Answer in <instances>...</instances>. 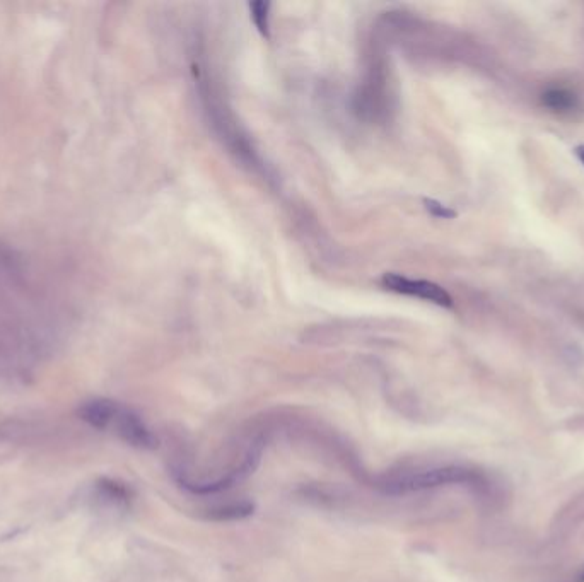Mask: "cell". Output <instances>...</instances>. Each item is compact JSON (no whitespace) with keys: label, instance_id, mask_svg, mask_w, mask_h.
<instances>
[{"label":"cell","instance_id":"obj_4","mask_svg":"<svg viewBox=\"0 0 584 582\" xmlns=\"http://www.w3.org/2000/svg\"><path fill=\"white\" fill-rule=\"evenodd\" d=\"M118 403L111 400H91L79 408V415L84 422L93 425L96 429L110 427L118 412Z\"/></svg>","mask_w":584,"mask_h":582},{"label":"cell","instance_id":"obj_3","mask_svg":"<svg viewBox=\"0 0 584 582\" xmlns=\"http://www.w3.org/2000/svg\"><path fill=\"white\" fill-rule=\"evenodd\" d=\"M111 425H115L118 436L122 437L123 441L129 443L130 446L141 449H152L158 446V439L147 429L141 417L134 414L129 408L120 405Z\"/></svg>","mask_w":584,"mask_h":582},{"label":"cell","instance_id":"obj_5","mask_svg":"<svg viewBox=\"0 0 584 582\" xmlns=\"http://www.w3.org/2000/svg\"><path fill=\"white\" fill-rule=\"evenodd\" d=\"M574 101H576L574 94L571 91H567V89L554 88L544 94L545 105L554 111L571 110L574 106Z\"/></svg>","mask_w":584,"mask_h":582},{"label":"cell","instance_id":"obj_9","mask_svg":"<svg viewBox=\"0 0 584 582\" xmlns=\"http://www.w3.org/2000/svg\"><path fill=\"white\" fill-rule=\"evenodd\" d=\"M574 582H584V569L583 571L579 572L578 576H576V579H574Z\"/></svg>","mask_w":584,"mask_h":582},{"label":"cell","instance_id":"obj_1","mask_svg":"<svg viewBox=\"0 0 584 582\" xmlns=\"http://www.w3.org/2000/svg\"><path fill=\"white\" fill-rule=\"evenodd\" d=\"M446 485L467 487L485 501H496L497 497H501L499 485L494 484V480L489 475H485L477 468L456 465L441 466L427 472L390 478L388 482H385V490L390 494H405L414 490L436 489V487H446Z\"/></svg>","mask_w":584,"mask_h":582},{"label":"cell","instance_id":"obj_8","mask_svg":"<svg viewBox=\"0 0 584 582\" xmlns=\"http://www.w3.org/2000/svg\"><path fill=\"white\" fill-rule=\"evenodd\" d=\"M576 156H578L579 161L584 164V146L576 147Z\"/></svg>","mask_w":584,"mask_h":582},{"label":"cell","instance_id":"obj_7","mask_svg":"<svg viewBox=\"0 0 584 582\" xmlns=\"http://www.w3.org/2000/svg\"><path fill=\"white\" fill-rule=\"evenodd\" d=\"M426 209L439 219H453L456 216L455 210L448 209L446 205L439 204L436 200H426Z\"/></svg>","mask_w":584,"mask_h":582},{"label":"cell","instance_id":"obj_6","mask_svg":"<svg viewBox=\"0 0 584 582\" xmlns=\"http://www.w3.org/2000/svg\"><path fill=\"white\" fill-rule=\"evenodd\" d=\"M250 11H252V19L257 30L263 36L269 38L270 35V4L269 2H253L250 4Z\"/></svg>","mask_w":584,"mask_h":582},{"label":"cell","instance_id":"obj_2","mask_svg":"<svg viewBox=\"0 0 584 582\" xmlns=\"http://www.w3.org/2000/svg\"><path fill=\"white\" fill-rule=\"evenodd\" d=\"M381 282H383V286L386 289L397 292V294L419 297V299H424L427 303L438 304L443 308H451L453 306V297L444 291L443 287L434 284V282H429V280H414L409 279V277H403V275L385 274Z\"/></svg>","mask_w":584,"mask_h":582}]
</instances>
